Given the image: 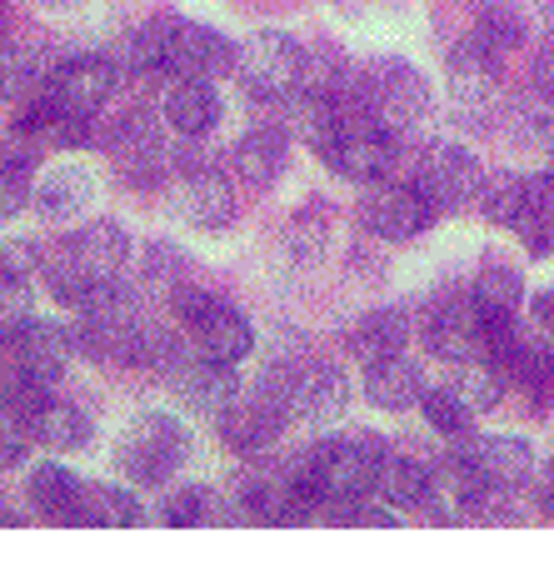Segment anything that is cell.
Segmentation results:
<instances>
[{"mask_svg":"<svg viewBox=\"0 0 554 564\" xmlns=\"http://www.w3.org/2000/svg\"><path fill=\"white\" fill-rule=\"evenodd\" d=\"M390 459L384 440L374 430H350V435H335V440H321V445L300 455L295 465L305 469L321 495H335V500H360V495H374L380 490V469Z\"/></svg>","mask_w":554,"mask_h":564,"instance_id":"obj_1","label":"cell"},{"mask_svg":"<svg viewBox=\"0 0 554 564\" xmlns=\"http://www.w3.org/2000/svg\"><path fill=\"white\" fill-rule=\"evenodd\" d=\"M534 96L544 100V106L554 110V41L540 51V61H534Z\"/></svg>","mask_w":554,"mask_h":564,"instance_id":"obj_44","label":"cell"},{"mask_svg":"<svg viewBox=\"0 0 554 564\" xmlns=\"http://www.w3.org/2000/svg\"><path fill=\"white\" fill-rule=\"evenodd\" d=\"M0 6H6V0H0Z\"/></svg>","mask_w":554,"mask_h":564,"instance_id":"obj_51","label":"cell"},{"mask_svg":"<svg viewBox=\"0 0 554 564\" xmlns=\"http://www.w3.org/2000/svg\"><path fill=\"white\" fill-rule=\"evenodd\" d=\"M181 220H191L195 230H225L235 220V191L225 175L205 171V175H185L181 195H175Z\"/></svg>","mask_w":554,"mask_h":564,"instance_id":"obj_22","label":"cell"},{"mask_svg":"<svg viewBox=\"0 0 554 564\" xmlns=\"http://www.w3.org/2000/svg\"><path fill=\"white\" fill-rule=\"evenodd\" d=\"M290 165V145L275 126H256L250 135H240L230 145V171L235 181H246L250 191H270Z\"/></svg>","mask_w":554,"mask_h":564,"instance_id":"obj_19","label":"cell"},{"mask_svg":"<svg viewBox=\"0 0 554 564\" xmlns=\"http://www.w3.org/2000/svg\"><path fill=\"white\" fill-rule=\"evenodd\" d=\"M415 191L435 205V215H455V210H465V205H475V195H480V165H475V155H469L465 145L435 140V145L420 155Z\"/></svg>","mask_w":554,"mask_h":564,"instance_id":"obj_8","label":"cell"},{"mask_svg":"<svg viewBox=\"0 0 554 564\" xmlns=\"http://www.w3.org/2000/svg\"><path fill=\"white\" fill-rule=\"evenodd\" d=\"M514 230L524 235V250H530L534 260H550L554 256V215H524L520 225H514Z\"/></svg>","mask_w":554,"mask_h":564,"instance_id":"obj_42","label":"cell"},{"mask_svg":"<svg viewBox=\"0 0 554 564\" xmlns=\"http://www.w3.org/2000/svg\"><path fill=\"white\" fill-rule=\"evenodd\" d=\"M410 340V315L405 310H365L345 330V345L360 360H384V355H400Z\"/></svg>","mask_w":554,"mask_h":564,"instance_id":"obj_27","label":"cell"},{"mask_svg":"<svg viewBox=\"0 0 554 564\" xmlns=\"http://www.w3.org/2000/svg\"><path fill=\"white\" fill-rule=\"evenodd\" d=\"M51 6H65V0H51Z\"/></svg>","mask_w":554,"mask_h":564,"instance_id":"obj_50","label":"cell"},{"mask_svg":"<svg viewBox=\"0 0 554 564\" xmlns=\"http://www.w3.org/2000/svg\"><path fill=\"white\" fill-rule=\"evenodd\" d=\"M350 410V380L335 365H305L295 384V420L305 425H335Z\"/></svg>","mask_w":554,"mask_h":564,"instance_id":"obj_20","label":"cell"},{"mask_svg":"<svg viewBox=\"0 0 554 564\" xmlns=\"http://www.w3.org/2000/svg\"><path fill=\"white\" fill-rule=\"evenodd\" d=\"M325 240H330V215L315 210V205H305L285 230V250L300 260V265H315V260L325 256Z\"/></svg>","mask_w":554,"mask_h":564,"instance_id":"obj_39","label":"cell"},{"mask_svg":"<svg viewBox=\"0 0 554 564\" xmlns=\"http://www.w3.org/2000/svg\"><path fill=\"white\" fill-rule=\"evenodd\" d=\"M41 51L25 41H0V100H25L41 90Z\"/></svg>","mask_w":554,"mask_h":564,"instance_id":"obj_35","label":"cell"},{"mask_svg":"<svg viewBox=\"0 0 554 564\" xmlns=\"http://www.w3.org/2000/svg\"><path fill=\"white\" fill-rule=\"evenodd\" d=\"M0 524H15V520H11V514H6V510H0Z\"/></svg>","mask_w":554,"mask_h":564,"instance_id":"obj_48","label":"cell"},{"mask_svg":"<svg viewBox=\"0 0 554 564\" xmlns=\"http://www.w3.org/2000/svg\"><path fill=\"white\" fill-rule=\"evenodd\" d=\"M475 205H480V215L490 225H510V230H514V225L530 215V175H514V171L485 175Z\"/></svg>","mask_w":554,"mask_h":564,"instance_id":"obj_29","label":"cell"},{"mask_svg":"<svg viewBox=\"0 0 554 564\" xmlns=\"http://www.w3.org/2000/svg\"><path fill=\"white\" fill-rule=\"evenodd\" d=\"M215 514H220V505H215V495L205 485H185V490H175L161 505V520L175 524V530H185V524H220Z\"/></svg>","mask_w":554,"mask_h":564,"instance_id":"obj_41","label":"cell"},{"mask_svg":"<svg viewBox=\"0 0 554 564\" xmlns=\"http://www.w3.org/2000/svg\"><path fill=\"white\" fill-rule=\"evenodd\" d=\"M285 420H290V410H280L275 400H265L260 390H250V394L240 390V400L215 425H220L225 449H235V455H265V449H275Z\"/></svg>","mask_w":554,"mask_h":564,"instance_id":"obj_14","label":"cell"},{"mask_svg":"<svg viewBox=\"0 0 554 564\" xmlns=\"http://www.w3.org/2000/svg\"><path fill=\"white\" fill-rule=\"evenodd\" d=\"M360 225L380 240H415L420 230L435 225V205L415 191V185H370V195L360 200Z\"/></svg>","mask_w":554,"mask_h":564,"instance_id":"obj_10","label":"cell"},{"mask_svg":"<svg viewBox=\"0 0 554 564\" xmlns=\"http://www.w3.org/2000/svg\"><path fill=\"white\" fill-rule=\"evenodd\" d=\"M80 524H145V505L126 485H86L80 490Z\"/></svg>","mask_w":554,"mask_h":564,"instance_id":"obj_33","label":"cell"},{"mask_svg":"<svg viewBox=\"0 0 554 564\" xmlns=\"http://www.w3.org/2000/svg\"><path fill=\"white\" fill-rule=\"evenodd\" d=\"M534 325L540 330H554V290H544V295H534Z\"/></svg>","mask_w":554,"mask_h":564,"instance_id":"obj_47","label":"cell"},{"mask_svg":"<svg viewBox=\"0 0 554 564\" xmlns=\"http://www.w3.org/2000/svg\"><path fill=\"white\" fill-rule=\"evenodd\" d=\"M165 35H171V21H155V25L130 31L126 41L110 51L120 80H165V75H171V61H165Z\"/></svg>","mask_w":554,"mask_h":564,"instance_id":"obj_25","label":"cell"},{"mask_svg":"<svg viewBox=\"0 0 554 564\" xmlns=\"http://www.w3.org/2000/svg\"><path fill=\"white\" fill-rule=\"evenodd\" d=\"M420 410H425L430 430H439V435H449V440L469 435V425H475V410H469L455 390H425L420 394Z\"/></svg>","mask_w":554,"mask_h":564,"instance_id":"obj_40","label":"cell"},{"mask_svg":"<svg viewBox=\"0 0 554 564\" xmlns=\"http://www.w3.org/2000/svg\"><path fill=\"white\" fill-rule=\"evenodd\" d=\"M165 384L181 394L185 410H195V415H205V420H220L225 410L240 400V375H235V365H220V360H210V355H200V360L185 355V360L165 375Z\"/></svg>","mask_w":554,"mask_h":564,"instance_id":"obj_11","label":"cell"},{"mask_svg":"<svg viewBox=\"0 0 554 564\" xmlns=\"http://www.w3.org/2000/svg\"><path fill=\"white\" fill-rule=\"evenodd\" d=\"M469 300H475V310L480 315H514L524 300V280L520 270H504V265H490L475 275V290H469Z\"/></svg>","mask_w":554,"mask_h":564,"instance_id":"obj_36","label":"cell"},{"mask_svg":"<svg viewBox=\"0 0 554 564\" xmlns=\"http://www.w3.org/2000/svg\"><path fill=\"white\" fill-rule=\"evenodd\" d=\"M31 150L6 145L0 150V225L15 220V215L31 205Z\"/></svg>","mask_w":554,"mask_h":564,"instance_id":"obj_37","label":"cell"},{"mask_svg":"<svg viewBox=\"0 0 554 564\" xmlns=\"http://www.w3.org/2000/svg\"><path fill=\"white\" fill-rule=\"evenodd\" d=\"M165 120H171L181 135H205L220 120V96L205 75H175V86L165 90Z\"/></svg>","mask_w":554,"mask_h":564,"instance_id":"obj_23","label":"cell"},{"mask_svg":"<svg viewBox=\"0 0 554 564\" xmlns=\"http://www.w3.org/2000/svg\"><path fill=\"white\" fill-rule=\"evenodd\" d=\"M365 106H370V116L380 120L384 130H394V135L420 126V120L430 116L425 75L410 61H400V55H384V61L365 65Z\"/></svg>","mask_w":554,"mask_h":564,"instance_id":"obj_5","label":"cell"},{"mask_svg":"<svg viewBox=\"0 0 554 564\" xmlns=\"http://www.w3.org/2000/svg\"><path fill=\"white\" fill-rule=\"evenodd\" d=\"M90 200H96V181H90V171H80V165H61V171H51L31 191L35 215H45V220H75Z\"/></svg>","mask_w":554,"mask_h":564,"instance_id":"obj_26","label":"cell"},{"mask_svg":"<svg viewBox=\"0 0 554 564\" xmlns=\"http://www.w3.org/2000/svg\"><path fill=\"white\" fill-rule=\"evenodd\" d=\"M185 459H191V430L175 415H161V410L135 415L120 435V475L145 485V490H161Z\"/></svg>","mask_w":554,"mask_h":564,"instance_id":"obj_2","label":"cell"},{"mask_svg":"<svg viewBox=\"0 0 554 564\" xmlns=\"http://www.w3.org/2000/svg\"><path fill=\"white\" fill-rule=\"evenodd\" d=\"M31 319H35V310H31V280L11 275V270H0V350H11Z\"/></svg>","mask_w":554,"mask_h":564,"instance_id":"obj_38","label":"cell"},{"mask_svg":"<svg viewBox=\"0 0 554 564\" xmlns=\"http://www.w3.org/2000/svg\"><path fill=\"white\" fill-rule=\"evenodd\" d=\"M425 345L449 365L490 355V330H485V315L475 310V300H445L425 325Z\"/></svg>","mask_w":554,"mask_h":564,"instance_id":"obj_15","label":"cell"},{"mask_svg":"<svg viewBox=\"0 0 554 564\" xmlns=\"http://www.w3.org/2000/svg\"><path fill=\"white\" fill-rule=\"evenodd\" d=\"M140 280H145L150 295L171 305V300L181 295L185 285H195V265H191V256H185L181 246H171V240H155V246L140 256Z\"/></svg>","mask_w":554,"mask_h":564,"instance_id":"obj_28","label":"cell"},{"mask_svg":"<svg viewBox=\"0 0 554 564\" xmlns=\"http://www.w3.org/2000/svg\"><path fill=\"white\" fill-rule=\"evenodd\" d=\"M530 210L534 215H554V165L540 175H530Z\"/></svg>","mask_w":554,"mask_h":564,"instance_id":"obj_46","label":"cell"},{"mask_svg":"<svg viewBox=\"0 0 554 564\" xmlns=\"http://www.w3.org/2000/svg\"><path fill=\"white\" fill-rule=\"evenodd\" d=\"M321 160L345 181L384 185L394 181V165H400V135L384 130L374 116H340V130L325 140Z\"/></svg>","mask_w":554,"mask_h":564,"instance_id":"obj_4","label":"cell"},{"mask_svg":"<svg viewBox=\"0 0 554 564\" xmlns=\"http://www.w3.org/2000/svg\"><path fill=\"white\" fill-rule=\"evenodd\" d=\"M171 310H175V319H181L185 330L195 335L200 355H210V360L240 365L250 350H256V325H250V319L240 315L230 300L210 295V290L185 285L181 295L171 300Z\"/></svg>","mask_w":554,"mask_h":564,"instance_id":"obj_3","label":"cell"},{"mask_svg":"<svg viewBox=\"0 0 554 564\" xmlns=\"http://www.w3.org/2000/svg\"><path fill=\"white\" fill-rule=\"evenodd\" d=\"M500 65H504V55L495 51L480 31H469L465 41L449 51V96H455V106L465 110V116H475V110L490 106L495 80H500Z\"/></svg>","mask_w":554,"mask_h":564,"instance_id":"obj_13","label":"cell"},{"mask_svg":"<svg viewBox=\"0 0 554 564\" xmlns=\"http://www.w3.org/2000/svg\"><path fill=\"white\" fill-rule=\"evenodd\" d=\"M80 479L70 475L65 465H55V459H45V465L31 469V479H25V495H31V505L45 514V520L55 524H80Z\"/></svg>","mask_w":554,"mask_h":564,"instance_id":"obj_24","label":"cell"},{"mask_svg":"<svg viewBox=\"0 0 554 564\" xmlns=\"http://www.w3.org/2000/svg\"><path fill=\"white\" fill-rule=\"evenodd\" d=\"M106 150H110V160H116L120 181L135 185V191H155V185H165V175H171V150H165V130H161V120H155V110H130V116H120L106 135Z\"/></svg>","mask_w":554,"mask_h":564,"instance_id":"obj_6","label":"cell"},{"mask_svg":"<svg viewBox=\"0 0 554 564\" xmlns=\"http://www.w3.org/2000/svg\"><path fill=\"white\" fill-rule=\"evenodd\" d=\"M61 256L75 260L90 280H116L130 260V230L116 220H96V225H86V230H75L61 246Z\"/></svg>","mask_w":554,"mask_h":564,"instance_id":"obj_18","label":"cell"},{"mask_svg":"<svg viewBox=\"0 0 554 564\" xmlns=\"http://www.w3.org/2000/svg\"><path fill=\"white\" fill-rule=\"evenodd\" d=\"M530 500L540 510H554V459H544L540 469H530Z\"/></svg>","mask_w":554,"mask_h":564,"instance_id":"obj_45","label":"cell"},{"mask_svg":"<svg viewBox=\"0 0 554 564\" xmlns=\"http://www.w3.org/2000/svg\"><path fill=\"white\" fill-rule=\"evenodd\" d=\"M455 455H465L469 465L480 469L485 485H500V490H520V485H530L534 449H530V440H520V435H475V440L459 435Z\"/></svg>","mask_w":554,"mask_h":564,"instance_id":"obj_16","label":"cell"},{"mask_svg":"<svg viewBox=\"0 0 554 564\" xmlns=\"http://www.w3.org/2000/svg\"><path fill=\"white\" fill-rule=\"evenodd\" d=\"M544 145H550V155H554V130H550V140H544Z\"/></svg>","mask_w":554,"mask_h":564,"instance_id":"obj_49","label":"cell"},{"mask_svg":"<svg viewBox=\"0 0 554 564\" xmlns=\"http://www.w3.org/2000/svg\"><path fill=\"white\" fill-rule=\"evenodd\" d=\"M380 495L394 510H430V495H435V469L420 465V459H384L380 469Z\"/></svg>","mask_w":554,"mask_h":564,"instance_id":"obj_30","label":"cell"},{"mask_svg":"<svg viewBox=\"0 0 554 564\" xmlns=\"http://www.w3.org/2000/svg\"><path fill=\"white\" fill-rule=\"evenodd\" d=\"M420 394H425V375H420L415 360H405V355L370 360V370H365V400H370L374 410L400 415V410H415L420 405Z\"/></svg>","mask_w":554,"mask_h":564,"instance_id":"obj_21","label":"cell"},{"mask_svg":"<svg viewBox=\"0 0 554 564\" xmlns=\"http://www.w3.org/2000/svg\"><path fill=\"white\" fill-rule=\"evenodd\" d=\"M120 70L110 55H75V61H61L51 75L41 80V96L51 100L65 116H96L110 100Z\"/></svg>","mask_w":554,"mask_h":564,"instance_id":"obj_9","label":"cell"},{"mask_svg":"<svg viewBox=\"0 0 554 564\" xmlns=\"http://www.w3.org/2000/svg\"><path fill=\"white\" fill-rule=\"evenodd\" d=\"M480 15L510 25L520 41L554 35V0H480Z\"/></svg>","mask_w":554,"mask_h":564,"instance_id":"obj_34","label":"cell"},{"mask_svg":"<svg viewBox=\"0 0 554 564\" xmlns=\"http://www.w3.org/2000/svg\"><path fill=\"white\" fill-rule=\"evenodd\" d=\"M300 65H305V45L285 31H260L246 41V51L235 55L240 86L260 100V106H280L290 90H300Z\"/></svg>","mask_w":554,"mask_h":564,"instance_id":"obj_7","label":"cell"},{"mask_svg":"<svg viewBox=\"0 0 554 564\" xmlns=\"http://www.w3.org/2000/svg\"><path fill=\"white\" fill-rule=\"evenodd\" d=\"M165 61H171V75H225L235 70V45L225 41L215 25H195V21H171V35H165Z\"/></svg>","mask_w":554,"mask_h":564,"instance_id":"obj_17","label":"cell"},{"mask_svg":"<svg viewBox=\"0 0 554 564\" xmlns=\"http://www.w3.org/2000/svg\"><path fill=\"white\" fill-rule=\"evenodd\" d=\"M171 171H181V175H205L210 171V155H205L200 135H185V145L171 150Z\"/></svg>","mask_w":554,"mask_h":564,"instance_id":"obj_43","label":"cell"},{"mask_svg":"<svg viewBox=\"0 0 554 564\" xmlns=\"http://www.w3.org/2000/svg\"><path fill=\"white\" fill-rule=\"evenodd\" d=\"M11 350H15V375L41 380V384H55L65 375V365L80 355V345H75L70 319H41L35 315Z\"/></svg>","mask_w":554,"mask_h":564,"instance_id":"obj_12","label":"cell"},{"mask_svg":"<svg viewBox=\"0 0 554 564\" xmlns=\"http://www.w3.org/2000/svg\"><path fill=\"white\" fill-rule=\"evenodd\" d=\"M35 440L45 449H86L96 440V420L80 405H70V400H51L41 410V420H35Z\"/></svg>","mask_w":554,"mask_h":564,"instance_id":"obj_31","label":"cell"},{"mask_svg":"<svg viewBox=\"0 0 554 564\" xmlns=\"http://www.w3.org/2000/svg\"><path fill=\"white\" fill-rule=\"evenodd\" d=\"M504 384H510L504 365L490 360V355H480V360L455 365V384H449V390H455L459 400L475 410V415H485V410H495L504 400Z\"/></svg>","mask_w":554,"mask_h":564,"instance_id":"obj_32","label":"cell"}]
</instances>
